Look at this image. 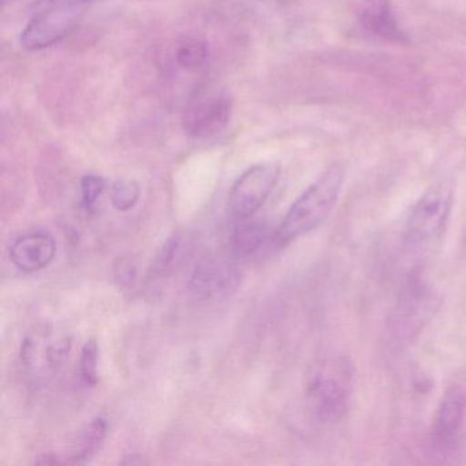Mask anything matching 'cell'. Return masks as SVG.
<instances>
[{"mask_svg": "<svg viewBox=\"0 0 466 466\" xmlns=\"http://www.w3.org/2000/svg\"><path fill=\"white\" fill-rule=\"evenodd\" d=\"M342 185L343 170L340 166H331L324 171L289 209L278 230V242L280 245L290 244L323 225L337 206Z\"/></svg>", "mask_w": 466, "mask_h": 466, "instance_id": "1", "label": "cell"}, {"mask_svg": "<svg viewBox=\"0 0 466 466\" xmlns=\"http://www.w3.org/2000/svg\"><path fill=\"white\" fill-rule=\"evenodd\" d=\"M354 367L345 356H332L318 362L309 379L307 392L319 420L337 422L350 405Z\"/></svg>", "mask_w": 466, "mask_h": 466, "instance_id": "2", "label": "cell"}, {"mask_svg": "<svg viewBox=\"0 0 466 466\" xmlns=\"http://www.w3.org/2000/svg\"><path fill=\"white\" fill-rule=\"evenodd\" d=\"M72 351V337L51 324L35 327L21 345V365L26 375L46 381L61 370Z\"/></svg>", "mask_w": 466, "mask_h": 466, "instance_id": "3", "label": "cell"}, {"mask_svg": "<svg viewBox=\"0 0 466 466\" xmlns=\"http://www.w3.org/2000/svg\"><path fill=\"white\" fill-rule=\"evenodd\" d=\"M454 193L449 182L431 187L417 200L406 222V238L414 245L435 241L446 230Z\"/></svg>", "mask_w": 466, "mask_h": 466, "instance_id": "4", "label": "cell"}, {"mask_svg": "<svg viewBox=\"0 0 466 466\" xmlns=\"http://www.w3.org/2000/svg\"><path fill=\"white\" fill-rule=\"evenodd\" d=\"M280 177L277 162H264L238 177L228 195V208L239 219H249L266 203Z\"/></svg>", "mask_w": 466, "mask_h": 466, "instance_id": "5", "label": "cell"}, {"mask_svg": "<svg viewBox=\"0 0 466 466\" xmlns=\"http://www.w3.org/2000/svg\"><path fill=\"white\" fill-rule=\"evenodd\" d=\"M231 110L233 102L226 92L206 89L190 99L182 116V127L192 137H212L228 127Z\"/></svg>", "mask_w": 466, "mask_h": 466, "instance_id": "6", "label": "cell"}, {"mask_svg": "<svg viewBox=\"0 0 466 466\" xmlns=\"http://www.w3.org/2000/svg\"><path fill=\"white\" fill-rule=\"evenodd\" d=\"M83 12L77 7L39 9L21 34V47L35 53L58 45L77 28Z\"/></svg>", "mask_w": 466, "mask_h": 466, "instance_id": "7", "label": "cell"}, {"mask_svg": "<svg viewBox=\"0 0 466 466\" xmlns=\"http://www.w3.org/2000/svg\"><path fill=\"white\" fill-rule=\"evenodd\" d=\"M466 417V392L460 387H451L439 400L433 417V441L441 449H449L460 438Z\"/></svg>", "mask_w": 466, "mask_h": 466, "instance_id": "8", "label": "cell"}, {"mask_svg": "<svg viewBox=\"0 0 466 466\" xmlns=\"http://www.w3.org/2000/svg\"><path fill=\"white\" fill-rule=\"evenodd\" d=\"M435 296L427 286L413 283L398 302L392 319L395 331L403 335L417 334L435 310Z\"/></svg>", "mask_w": 466, "mask_h": 466, "instance_id": "9", "label": "cell"}, {"mask_svg": "<svg viewBox=\"0 0 466 466\" xmlns=\"http://www.w3.org/2000/svg\"><path fill=\"white\" fill-rule=\"evenodd\" d=\"M239 280L241 277L236 267L207 261L198 264L193 271L189 290L200 299H215L230 293L238 286Z\"/></svg>", "mask_w": 466, "mask_h": 466, "instance_id": "10", "label": "cell"}, {"mask_svg": "<svg viewBox=\"0 0 466 466\" xmlns=\"http://www.w3.org/2000/svg\"><path fill=\"white\" fill-rule=\"evenodd\" d=\"M56 255V242L45 233H32L18 238L10 248V260L23 272L47 268Z\"/></svg>", "mask_w": 466, "mask_h": 466, "instance_id": "11", "label": "cell"}, {"mask_svg": "<svg viewBox=\"0 0 466 466\" xmlns=\"http://www.w3.org/2000/svg\"><path fill=\"white\" fill-rule=\"evenodd\" d=\"M360 25L367 34L390 43H406L390 0H364L359 12Z\"/></svg>", "mask_w": 466, "mask_h": 466, "instance_id": "12", "label": "cell"}, {"mask_svg": "<svg viewBox=\"0 0 466 466\" xmlns=\"http://www.w3.org/2000/svg\"><path fill=\"white\" fill-rule=\"evenodd\" d=\"M244 220L245 222L234 228L230 237L231 253L237 258H249L253 253L258 252L267 237V228L264 223Z\"/></svg>", "mask_w": 466, "mask_h": 466, "instance_id": "13", "label": "cell"}, {"mask_svg": "<svg viewBox=\"0 0 466 466\" xmlns=\"http://www.w3.org/2000/svg\"><path fill=\"white\" fill-rule=\"evenodd\" d=\"M106 435H107V421L103 417L92 420L81 432L77 450L72 455V462L83 463L94 457L97 450L102 447Z\"/></svg>", "mask_w": 466, "mask_h": 466, "instance_id": "14", "label": "cell"}, {"mask_svg": "<svg viewBox=\"0 0 466 466\" xmlns=\"http://www.w3.org/2000/svg\"><path fill=\"white\" fill-rule=\"evenodd\" d=\"M185 242L181 236H171L157 249L152 261V272L157 275L167 274L184 260Z\"/></svg>", "mask_w": 466, "mask_h": 466, "instance_id": "15", "label": "cell"}, {"mask_svg": "<svg viewBox=\"0 0 466 466\" xmlns=\"http://www.w3.org/2000/svg\"><path fill=\"white\" fill-rule=\"evenodd\" d=\"M176 61L182 69L198 72L208 61V47L198 39L184 40L177 48Z\"/></svg>", "mask_w": 466, "mask_h": 466, "instance_id": "16", "label": "cell"}, {"mask_svg": "<svg viewBox=\"0 0 466 466\" xmlns=\"http://www.w3.org/2000/svg\"><path fill=\"white\" fill-rule=\"evenodd\" d=\"M140 198V187L132 179H121L114 184L111 190V203L119 212H127L135 208Z\"/></svg>", "mask_w": 466, "mask_h": 466, "instance_id": "17", "label": "cell"}, {"mask_svg": "<svg viewBox=\"0 0 466 466\" xmlns=\"http://www.w3.org/2000/svg\"><path fill=\"white\" fill-rule=\"evenodd\" d=\"M97 357H99V349L95 340H88L81 350L80 357V375L86 386H96L99 381L97 375Z\"/></svg>", "mask_w": 466, "mask_h": 466, "instance_id": "18", "label": "cell"}, {"mask_svg": "<svg viewBox=\"0 0 466 466\" xmlns=\"http://www.w3.org/2000/svg\"><path fill=\"white\" fill-rule=\"evenodd\" d=\"M105 179L99 176H86L81 179V203L86 209L92 208L105 192Z\"/></svg>", "mask_w": 466, "mask_h": 466, "instance_id": "19", "label": "cell"}, {"mask_svg": "<svg viewBox=\"0 0 466 466\" xmlns=\"http://www.w3.org/2000/svg\"><path fill=\"white\" fill-rule=\"evenodd\" d=\"M95 2H102V0H39L37 9H45V7H77V9H84L86 5L95 4Z\"/></svg>", "mask_w": 466, "mask_h": 466, "instance_id": "20", "label": "cell"}, {"mask_svg": "<svg viewBox=\"0 0 466 466\" xmlns=\"http://www.w3.org/2000/svg\"><path fill=\"white\" fill-rule=\"evenodd\" d=\"M116 279L122 285H130L136 279V268L130 261L119 260L116 267Z\"/></svg>", "mask_w": 466, "mask_h": 466, "instance_id": "21", "label": "cell"}]
</instances>
